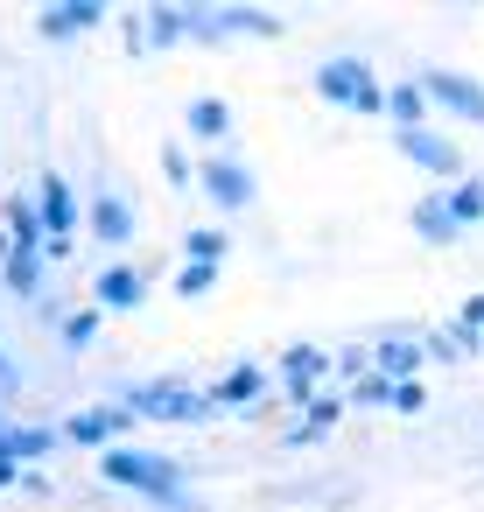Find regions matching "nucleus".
Instances as JSON below:
<instances>
[{"instance_id": "18", "label": "nucleus", "mask_w": 484, "mask_h": 512, "mask_svg": "<svg viewBox=\"0 0 484 512\" xmlns=\"http://www.w3.org/2000/svg\"><path fill=\"white\" fill-rule=\"evenodd\" d=\"M0 449H8L22 470H43L57 449H64V428L57 421H8V435H0Z\"/></svg>"}, {"instance_id": "15", "label": "nucleus", "mask_w": 484, "mask_h": 512, "mask_svg": "<svg viewBox=\"0 0 484 512\" xmlns=\"http://www.w3.org/2000/svg\"><path fill=\"white\" fill-rule=\"evenodd\" d=\"M50 232H43V211H36V190L22 197H0V253H43Z\"/></svg>"}, {"instance_id": "14", "label": "nucleus", "mask_w": 484, "mask_h": 512, "mask_svg": "<svg viewBox=\"0 0 484 512\" xmlns=\"http://www.w3.org/2000/svg\"><path fill=\"white\" fill-rule=\"evenodd\" d=\"M183 141H190L197 155H218V148H232V106H225L218 92H197V99L183 106Z\"/></svg>"}, {"instance_id": "23", "label": "nucleus", "mask_w": 484, "mask_h": 512, "mask_svg": "<svg viewBox=\"0 0 484 512\" xmlns=\"http://www.w3.org/2000/svg\"><path fill=\"white\" fill-rule=\"evenodd\" d=\"M218 15H225V36H253V43H281L288 36L281 8H218Z\"/></svg>"}, {"instance_id": "25", "label": "nucleus", "mask_w": 484, "mask_h": 512, "mask_svg": "<svg viewBox=\"0 0 484 512\" xmlns=\"http://www.w3.org/2000/svg\"><path fill=\"white\" fill-rule=\"evenodd\" d=\"M155 169H162L169 190H197V148H190V141H162Z\"/></svg>"}, {"instance_id": "21", "label": "nucleus", "mask_w": 484, "mask_h": 512, "mask_svg": "<svg viewBox=\"0 0 484 512\" xmlns=\"http://www.w3.org/2000/svg\"><path fill=\"white\" fill-rule=\"evenodd\" d=\"M337 421H344V393L330 386V393H316V400H309V407L295 414V428H288L281 442H288V449H309V442H323V435H330Z\"/></svg>"}, {"instance_id": "4", "label": "nucleus", "mask_w": 484, "mask_h": 512, "mask_svg": "<svg viewBox=\"0 0 484 512\" xmlns=\"http://www.w3.org/2000/svg\"><path fill=\"white\" fill-rule=\"evenodd\" d=\"M197 197L218 211V218H239L260 204V176L239 148H218V155H197Z\"/></svg>"}, {"instance_id": "31", "label": "nucleus", "mask_w": 484, "mask_h": 512, "mask_svg": "<svg viewBox=\"0 0 484 512\" xmlns=\"http://www.w3.org/2000/svg\"><path fill=\"white\" fill-rule=\"evenodd\" d=\"M337 379H372V351H337Z\"/></svg>"}, {"instance_id": "33", "label": "nucleus", "mask_w": 484, "mask_h": 512, "mask_svg": "<svg viewBox=\"0 0 484 512\" xmlns=\"http://www.w3.org/2000/svg\"><path fill=\"white\" fill-rule=\"evenodd\" d=\"M456 323H463L470 337H484V288H477V295H463V309H456Z\"/></svg>"}, {"instance_id": "7", "label": "nucleus", "mask_w": 484, "mask_h": 512, "mask_svg": "<svg viewBox=\"0 0 484 512\" xmlns=\"http://www.w3.org/2000/svg\"><path fill=\"white\" fill-rule=\"evenodd\" d=\"M148 295H155L148 260H106V267H92V309H106V316H141Z\"/></svg>"}, {"instance_id": "19", "label": "nucleus", "mask_w": 484, "mask_h": 512, "mask_svg": "<svg viewBox=\"0 0 484 512\" xmlns=\"http://www.w3.org/2000/svg\"><path fill=\"white\" fill-rule=\"evenodd\" d=\"M372 372L407 386V379H428V344L421 337H372Z\"/></svg>"}, {"instance_id": "32", "label": "nucleus", "mask_w": 484, "mask_h": 512, "mask_svg": "<svg viewBox=\"0 0 484 512\" xmlns=\"http://www.w3.org/2000/svg\"><path fill=\"white\" fill-rule=\"evenodd\" d=\"M428 407V379H407L400 393H393V414H421Z\"/></svg>"}, {"instance_id": "10", "label": "nucleus", "mask_w": 484, "mask_h": 512, "mask_svg": "<svg viewBox=\"0 0 484 512\" xmlns=\"http://www.w3.org/2000/svg\"><path fill=\"white\" fill-rule=\"evenodd\" d=\"M281 393V379H274V365H260V358H239V365H225L218 379H211V400L218 407H232V414H246V421H260V407Z\"/></svg>"}, {"instance_id": "26", "label": "nucleus", "mask_w": 484, "mask_h": 512, "mask_svg": "<svg viewBox=\"0 0 484 512\" xmlns=\"http://www.w3.org/2000/svg\"><path fill=\"white\" fill-rule=\"evenodd\" d=\"M99 330H106V309L78 302V309L64 316V330H57V344H64V351H92V344H99Z\"/></svg>"}, {"instance_id": "2", "label": "nucleus", "mask_w": 484, "mask_h": 512, "mask_svg": "<svg viewBox=\"0 0 484 512\" xmlns=\"http://www.w3.org/2000/svg\"><path fill=\"white\" fill-rule=\"evenodd\" d=\"M120 407H127L134 421H169V428H197V421H211V414H218L211 386H190L183 372H162V379H134V386L120 393Z\"/></svg>"}, {"instance_id": "30", "label": "nucleus", "mask_w": 484, "mask_h": 512, "mask_svg": "<svg viewBox=\"0 0 484 512\" xmlns=\"http://www.w3.org/2000/svg\"><path fill=\"white\" fill-rule=\"evenodd\" d=\"M190 43H204V50L232 43V36H225V15H218V8H190Z\"/></svg>"}, {"instance_id": "29", "label": "nucleus", "mask_w": 484, "mask_h": 512, "mask_svg": "<svg viewBox=\"0 0 484 512\" xmlns=\"http://www.w3.org/2000/svg\"><path fill=\"white\" fill-rule=\"evenodd\" d=\"M393 393H400V386L372 372V379H358V386H351V407H365V414H393Z\"/></svg>"}, {"instance_id": "20", "label": "nucleus", "mask_w": 484, "mask_h": 512, "mask_svg": "<svg viewBox=\"0 0 484 512\" xmlns=\"http://www.w3.org/2000/svg\"><path fill=\"white\" fill-rule=\"evenodd\" d=\"M0 288L29 309H43L50 302V260L43 253H0Z\"/></svg>"}, {"instance_id": "24", "label": "nucleus", "mask_w": 484, "mask_h": 512, "mask_svg": "<svg viewBox=\"0 0 484 512\" xmlns=\"http://www.w3.org/2000/svg\"><path fill=\"white\" fill-rule=\"evenodd\" d=\"M225 253H232V232H225V225H190V232H183V260L225 267Z\"/></svg>"}, {"instance_id": "3", "label": "nucleus", "mask_w": 484, "mask_h": 512, "mask_svg": "<svg viewBox=\"0 0 484 512\" xmlns=\"http://www.w3.org/2000/svg\"><path fill=\"white\" fill-rule=\"evenodd\" d=\"M309 85H316V99H323V106H337V113L386 120V78H379L365 57H351V50H344V57H323Z\"/></svg>"}, {"instance_id": "35", "label": "nucleus", "mask_w": 484, "mask_h": 512, "mask_svg": "<svg viewBox=\"0 0 484 512\" xmlns=\"http://www.w3.org/2000/svg\"><path fill=\"white\" fill-rule=\"evenodd\" d=\"M0 435H8V414H0Z\"/></svg>"}, {"instance_id": "9", "label": "nucleus", "mask_w": 484, "mask_h": 512, "mask_svg": "<svg viewBox=\"0 0 484 512\" xmlns=\"http://www.w3.org/2000/svg\"><path fill=\"white\" fill-rule=\"evenodd\" d=\"M274 379H281V393H288L295 407H309L316 393H330V379H337V351H323V344H288V351L274 358Z\"/></svg>"}, {"instance_id": "17", "label": "nucleus", "mask_w": 484, "mask_h": 512, "mask_svg": "<svg viewBox=\"0 0 484 512\" xmlns=\"http://www.w3.org/2000/svg\"><path fill=\"white\" fill-rule=\"evenodd\" d=\"M407 225H414V239L435 246V253H449V246L463 239V225H456V211H449V190H421V197L407 204Z\"/></svg>"}, {"instance_id": "1", "label": "nucleus", "mask_w": 484, "mask_h": 512, "mask_svg": "<svg viewBox=\"0 0 484 512\" xmlns=\"http://www.w3.org/2000/svg\"><path fill=\"white\" fill-rule=\"evenodd\" d=\"M99 484H113V491H134V498H148V512L190 491L183 463H176L169 449H148V442H120V449H106V456H99Z\"/></svg>"}, {"instance_id": "22", "label": "nucleus", "mask_w": 484, "mask_h": 512, "mask_svg": "<svg viewBox=\"0 0 484 512\" xmlns=\"http://www.w3.org/2000/svg\"><path fill=\"white\" fill-rule=\"evenodd\" d=\"M428 92H421V78H400V85H386V120H393V134H414V127H428Z\"/></svg>"}, {"instance_id": "28", "label": "nucleus", "mask_w": 484, "mask_h": 512, "mask_svg": "<svg viewBox=\"0 0 484 512\" xmlns=\"http://www.w3.org/2000/svg\"><path fill=\"white\" fill-rule=\"evenodd\" d=\"M218 274H225V267H197V260H183V267H176V295H183V302H204V295L218 288Z\"/></svg>"}, {"instance_id": "5", "label": "nucleus", "mask_w": 484, "mask_h": 512, "mask_svg": "<svg viewBox=\"0 0 484 512\" xmlns=\"http://www.w3.org/2000/svg\"><path fill=\"white\" fill-rule=\"evenodd\" d=\"M393 148H400V162H407V169H421V176H428V190H456L463 176H477V169H470V155H463V141H456L449 127L393 134Z\"/></svg>"}, {"instance_id": "8", "label": "nucleus", "mask_w": 484, "mask_h": 512, "mask_svg": "<svg viewBox=\"0 0 484 512\" xmlns=\"http://www.w3.org/2000/svg\"><path fill=\"white\" fill-rule=\"evenodd\" d=\"M414 78H421V92H428V106H435L442 120L484 127V78H470V71H456V64H428V71H414Z\"/></svg>"}, {"instance_id": "6", "label": "nucleus", "mask_w": 484, "mask_h": 512, "mask_svg": "<svg viewBox=\"0 0 484 512\" xmlns=\"http://www.w3.org/2000/svg\"><path fill=\"white\" fill-rule=\"evenodd\" d=\"M64 449H85V456H106V449H120V442H134V414L120 407V400H92V407H71L64 421Z\"/></svg>"}, {"instance_id": "16", "label": "nucleus", "mask_w": 484, "mask_h": 512, "mask_svg": "<svg viewBox=\"0 0 484 512\" xmlns=\"http://www.w3.org/2000/svg\"><path fill=\"white\" fill-rule=\"evenodd\" d=\"M190 43V8H141L127 15V50H176Z\"/></svg>"}, {"instance_id": "12", "label": "nucleus", "mask_w": 484, "mask_h": 512, "mask_svg": "<svg viewBox=\"0 0 484 512\" xmlns=\"http://www.w3.org/2000/svg\"><path fill=\"white\" fill-rule=\"evenodd\" d=\"M85 232H92V246L127 253V246H134V232H141V211H134L120 190H92V197H85Z\"/></svg>"}, {"instance_id": "11", "label": "nucleus", "mask_w": 484, "mask_h": 512, "mask_svg": "<svg viewBox=\"0 0 484 512\" xmlns=\"http://www.w3.org/2000/svg\"><path fill=\"white\" fill-rule=\"evenodd\" d=\"M29 29H36V43H85L106 29V0H43Z\"/></svg>"}, {"instance_id": "13", "label": "nucleus", "mask_w": 484, "mask_h": 512, "mask_svg": "<svg viewBox=\"0 0 484 512\" xmlns=\"http://www.w3.org/2000/svg\"><path fill=\"white\" fill-rule=\"evenodd\" d=\"M36 211H43V232H50V239H78V232H85V197L71 190L64 169H43V176H36Z\"/></svg>"}, {"instance_id": "27", "label": "nucleus", "mask_w": 484, "mask_h": 512, "mask_svg": "<svg viewBox=\"0 0 484 512\" xmlns=\"http://www.w3.org/2000/svg\"><path fill=\"white\" fill-rule=\"evenodd\" d=\"M449 211H456L463 232H477V225H484V176H463V183L449 190Z\"/></svg>"}, {"instance_id": "34", "label": "nucleus", "mask_w": 484, "mask_h": 512, "mask_svg": "<svg viewBox=\"0 0 484 512\" xmlns=\"http://www.w3.org/2000/svg\"><path fill=\"white\" fill-rule=\"evenodd\" d=\"M15 379H22V372H15V358H8V351H0V400H8V393H15Z\"/></svg>"}]
</instances>
